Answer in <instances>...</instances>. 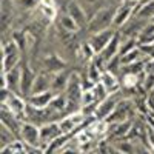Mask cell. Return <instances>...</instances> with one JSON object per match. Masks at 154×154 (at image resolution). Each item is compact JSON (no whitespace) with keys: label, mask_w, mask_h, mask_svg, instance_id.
I'll return each mask as SVG.
<instances>
[{"label":"cell","mask_w":154,"mask_h":154,"mask_svg":"<svg viewBox=\"0 0 154 154\" xmlns=\"http://www.w3.org/2000/svg\"><path fill=\"white\" fill-rule=\"evenodd\" d=\"M116 8L117 6H102L100 9H97L94 14L89 17L88 25L85 26L86 29V37L89 34H94L99 31H103L106 28L114 26V14H116Z\"/></svg>","instance_id":"6da1fadb"},{"label":"cell","mask_w":154,"mask_h":154,"mask_svg":"<svg viewBox=\"0 0 154 154\" xmlns=\"http://www.w3.org/2000/svg\"><path fill=\"white\" fill-rule=\"evenodd\" d=\"M123 97H125V94H123L122 89H120V91H117V93L108 94L103 100L99 102L97 109H96V112H94V117H96V119H100V120L108 119L109 116H111V112L116 109V106L119 105V102H120Z\"/></svg>","instance_id":"7a4b0ae2"},{"label":"cell","mask_w":154,"mask_h":154,"mask_svg":"<svg viewBox=\"0 0 154 154\" xmlns=\"http://www.w3.org/2000/svg\"><path fill=\"white\" fill-rule=\"evenodd\" d=\"M19 137L23 140V142H26L28 145H31L35 149H38V152H43L42 137H40V126H38V125L25 120L23 125H22V130H20Z\"/></svg>","instance_id":"3957f363"},{"label":"cell","mask_w":154,"mask_h":154,"mask_svg":"<svg viewBox=\"0 0 154 154\" xmlns=\"http://www.w3.org/2000/svg\"><path fill=\"white\" fill-rule=\"evenodd\" d=\"M35 75H37L35 68L31 65V62L28 59L23 57V60H22V80H20V94L23 97H28L31 94Z\"/></svg>","instance_id":"277c9868"},{"label":"cell","mask_w":154,"mask_h":154,"mask_svg":"<svg viewBox=\"0 0 154 154\" xmlns=\"http://www.w3.org/2000/svg\"><path fill=\"white\" fill-rule=\"evenodd\" d=\"M65 68H68V62L59 53H46L40 59V69L38 71H46V72L54 74Z\"/></svg>","instance_id":"5b68a950"},{"label":"cell","mask_w":154,"mask_h":154,"mask_svg":"<svg viewBox=\"0 0 154 154\" xmlns=\"http://www.w3.org/2000/svg\"><path fill=\"white\" fill-rule=\"evenodd\" d=\"M148 23H149V19H145V17H140V16L134 14L122 28H119V32L123 38H126V37H139V34L143 31V28Z\"/></svg>","instance_id":"8992f818"},{"label":"cell","mask_w":154,"mask_h":154,"mask_svg":"<svg viewBox=\"0 0 154 154\" xmlns=\"http://www.w3.org/2000/svg\"><path fill=\"white\" fill-rule=\"evenodd\" d=\"M136 3H133L131 0H123V2L116 8V14H114V28H122L123 25L130 20L133 16H134V12H136Z\"/></svg>","instance_id":"52a82bcc"},{"label":"cell","mask_w":154,"mask_h":154,"mask_svg":"<svg viewBox=\"0 0 154 154\" xmlns=\"http://www.w3.org/2000/svg\"><path fill=\"white\" fill-rule=\"evenodd\" d=\"M65 11L77 22V25L80 26V29H85V26L88 25V12L85 9V6L79 2V0H66V6Z\"/></svg>","instance_id":"ba28073f"},{"label":"cell","mask_w":154,"mask_h":154,"mask_svg":"<svg viewBox=\"0 0 154 154\" xmlns=\"http://www.w3.org/2000/svg\"><path fill=\"white\" fill-rule=\"evenodd\" d=\"M117 31H119L117 28L111 26V28H106V29H103V31H99V32H94V34H89L86 38H88V42L91 43V46L94 48V51L99 54L100 51L108 45V42L114 37V34L117 32Z\"/></svg>","instance_id":"9c48e42d"},{"label":"cell","mask_w":154,"mask_h":154,"mask_svg":"<svg viewBox=\"0 0 154 154\" xmlns=\"http://www.w3.org/2000/svg\"><path fill=\"white\" fill-rule=\"evenodd\" d=\"M23 122L25 120L19 119L17 116L9 109V106L6 103H0V123H3L5 126H8L11 131H14L19 136Z\"/></svg>","instance_id":"30bf717a"},{"label":"cell","mask_w":154,"mask_h":154,"mask_svg":"<svg viewBox=\"0 0 154 154\" xmlns=\"http://www.w3.org/2000/svg\"><path fill=\"white\" fill-rule=\"evenodd\" d=\"M0 103H6L9 106V109L14 112L19 119L26 120V109H28L26 97H23L22 94H17V93H12L11 97L8 99V102H0Z\"/></svg>","instance_id":"8fae6325"},{"label":"cell","mask_w":154,"mask_h":154,"mask_svg":"<svg viewBox=\"0 0 154 154\" xmlns=\"http://www.w3.org/2000/svg\"><path fill=\"white\" fill-rule=\"evenodd\" d=\"M20 80H22V63L6 72H2V86H8L12 93L20 94Z\"/></svg>","instance_id":"7c38bea8"},{"label":"cell","mask_w":154,"mask_h":154,"mask_svg":"<svg viewBox=\"0 0 154 154\" xmlns=\"http://www.w3.org/2000/svg\"><path fill=\"white\" fill-rule=\"evenodd\" d=\"M62 128L59 120H53V122H48L45 125L40 126V137H42V148L45 152V148L48 146V143H51L54 139H57L59 136H62Z\"/></svg>","instance_id":"4fadbf2b"},{"label":"cell","mask_w":154,"mask_h":154,"mask_svg":"<svg viewBox=\"0 0 154 154\" xmlns=\"http://www.w3.org/2000/svg\"><path fill=\"white\" fill-rule=\"evenodd\" d=\"M120 43H122V35H120V32L117 31V32L114 34V37L108 42V45H106V46L97 54V57L106 65V62H108L111 57H114V56H117V54H119Z\"/></svg>","instance_id":"5bb4252c"},{"label":"cell","mask_w":154,"mask_h":154,"mask_svg":"<svg viewBox=\"0 0 154 154\" xmlns=\"http://www.w3.org/2000/svg\"><path fill=\"white\" fill-rule=\"evenodd\" d=\"M74 69L71 68H65L62 71H57L53 74V83H51V89L56 93V94H60V93H65V89L68 86V82H69V77L72 74Z\"/></svg>","instance_id":"9a60e30c"},{"label":"cell","mask_w":154,"mask_h":154,"mask_svg":"<svg viewBox=\"0 0 154 154\" xmlns=\"http://www.w3.org/2000/svg\"><path fill=\"white\" fill-rule=\"evenodd\" d=\"M100 83L103 85V88L108 91V94L117 93V91L122 89V83H120V79H119V74H114V72H111L108 69L102 71Z\"/></svg>","instance_id":"2e32d148"},{"label":"cell","mask_w":154,"mask_h":154,"mask_svg":"<svg viewBox=\"0 0 154 154\" xmlns=\"http://www.w3.org/2000/svg\"><path fill=\"white\" fill-rule=\"evenodd\" d=\"M31 152H38V149L28 145L26 142H23L20 137L0 149V154H31Z\"/></svg>","instance_id":"e0dca14e"},{"label":"cell","mask_w":154,"mask_h":154,"mask_svg":"<svg viewBox=\"0 0 154 154\" xmlns=\"http://www.w3.org/2000/svg\"><path fill=\"white\" fill-rule=\"evenodd\" d=\"M51 83H53V74L46 72V71H37L35 80H34V85H32V89H31V94L49 91V89H51Z\"/></svg>","instance_id":"ac0fdd59"},{"label":"cell","mask_w":154,"mask_h":154,"mask_svg":"<svg viewBox=\"0 0 154 154\" xmlns=\"http://www.w3.org/2000/svg\"><path fill=\"white\" fill-rule=\"evenodd\" d=\"M56 22H57V28H60L63 31L74 32V34H77V32L80 31V26L77 25V22L68 14L66 11H63V12L59 11V14L56 17Z\"/></svg>","instance_id":"d6986e66"},{"label":"cell","mask_w":154,"mask_h":154,"mask_svg":"<svg viewBox=\"0 0 154 154\" xmlns=\"http://www.w3.org/2000/svg\"><path fill=\"white\" fill-rule=\"evenodd\" d=\"M56 96V93L53 91V89H49V91H43V93H37V94H31L26 97L28 103L35 106V108H46L51 100H53V97Z\"/></svg>","instance_id":"ffe728a7"},{"label":"cell","mask_w":154,"mask_h":154,"mask_svg":"<svg viewBox=\"0 0 154 154\" xmlns=\"http://www.w3.org/2000/svg\"><path fill=\"white\" fill-rule=\"evenodd\" d=\"M120 57H122V65H130V63H134V62H139V60L148 59V56L145 54V51L140 48V46L131 49L130 53H126L125 56H120Z\"/></svg>","instance_id":"44dd1931"},{"label":"cell","mask_w":154,"mask_h":154,"mask_svg":"<svg viewBox=\"0 0 154 154\" xmlns=\"http://www.w3.org/2000/svg\"><path fill=\"white\" fill-rule=\"evenodd\" d=\"M16 139H19V136L14 131H11L8 126L0 123V149L5 148L6 145H9L11 142H14Z\"/></svg>","instance_id":"7402d4cb"},{"label":"cell","mask_w":154,"mask_h":154,"mask_svg":"<svg viewBox=\"0 0 154 154\" xmlns=\"http://www.w3.org/2000/svg\"><path fill=\"white\" fill-rule=\"evenodd\" d=\"M137 46H139L137 37H126V38L122 37V43H120L119 54H120V56H125L126 53H130L131 49H134V48H137Z\"/></svg>","instance_id":"603a6c76"},{"label":"cell","mask_w":154,"mask_h":154,"mask_svg":"<svg viewBox=\"0 0 154 154\" xmlns=\"http://www.w3.org/2000/svg\"><path fill=\"white\" fill-rule=\"evenodd\" d=\"M17 11H35L38 8V0H12Z\"/></svg>","instance_id":"cb8c5ba5"},{"label":"cell","mask_w":154,"mask_h":154,"mask_svg":"<svg viewBox=\"0 0 154 154\" xmlns=\"http://www.w3.org/2000/svg\"><path fill=\"white\" fill-rule=\"evenodd\" d=\"M105 69H108V71H111V72H114V74H119L120 69H122V57H120V54L111 57V59L106 62Z\"/></svg>","instance_id":"d4e9b609"},{"label":"cell","mask_w":154,"mask_h":154,"mask_svg":"<svg viewBox=\"0 0 154 154\" xmlns=\"http://www.w3.org/2000/svg\"><path fill=\"white\" fill-rule=\"evenodd\" d=\"M151 116H154V114H151Z\"/></svg>","instance_id":"484cf974"}]
</instances>
